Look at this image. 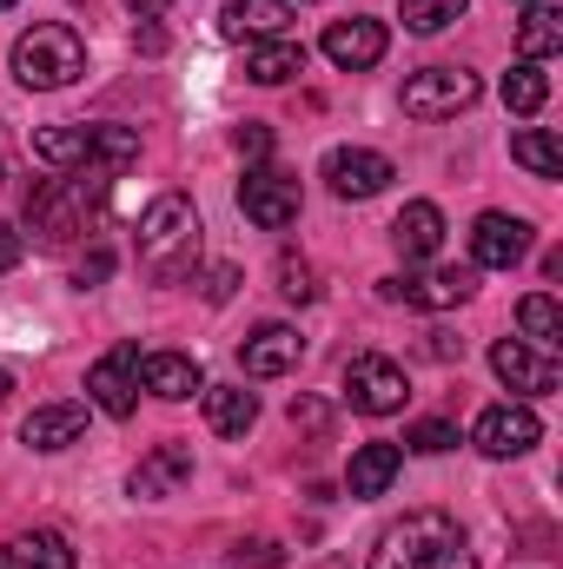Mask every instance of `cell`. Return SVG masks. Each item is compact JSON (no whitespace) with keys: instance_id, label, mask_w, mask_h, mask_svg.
<instances>
[{"instance_id":"1","label":"cell","mask_w":563,"mask_h":569,"mask_svg":"<svg viewBox=\"0 0 563 569\" xmlns=\"http://www.w3.org/2000/svg\"><path fill=\"white\" fill-rule=\"evenodd\" d=\"M107 199H113V172L107 166H67L60 179L27 192V226H33L40 246H73V239L93 232Z\"/></svg>"},{"instance_id":"2","label":"cell","mask_w":563,"mask_h":569,"mask_svg":"<svg viewBox=\"0 0 563 569\" xmlns=\"http://www.w3.org/2000/svg\"><path fill=\"white\" fill-rule=\"evenodd\" d=\"M140 266L152 284H179L199 272V212L179 192H159L140 212Z\"/></svg>"},{"instance_id":"3","label":"cell","mask_w":563,"mask_h":569,"mask_svg":"<svg viewBox=\"0 0 563 569\" xmlns=\"http://www.w3.org/2000/svg\"><path fill=\"white\" fill-rule=\"evenodd\" d=\"M372 569H477L471 543L457 530V517L444 510H412L405 523H392L372 550Z\"/></svg>"},{"instance_id":"4","label":"cell","mask_w":563,"mask_h":569,"mask_svg":"<svg viewBox=\"0 0 563 569\" xmlns=\"http://www.w3.org/2000/svg\"><path fill=\"white\" fill-rule=\"evenodd\" d=\"M13 73H20V87H33V93H60V87H73V80L87 73V47H80V33L60 27V20L27 27V33L13 40Z\"/></svg>"},{"instance_id":"5","label":"cell","mask_w":563,"mask_h":569,"mask_svg":"<svg viewBox=\"0 0 563 569\" xmlns=\"http://www.w3.org/2000/svg\"><path fill=\"white\" fill-rule=\"evenodd\" d=\"M477 73H464V67H424V73H412L405 80V113L412 120H457L464 107H477Z\"/></svg>"},{"instance_id":"6","label":"cell","mask_w":563,"mask_h":569,"mask_svg":"<svg viewBox=\"0 0 563 569\" xmlns=\"http://www.w3.org/2000/svg\"><path fill=\"white\" fill-rule=\"evenodd\" d=\"M345 398H352V411H365V418H392V411H405L412 378H405V365L365 351V358L345 365Z\"/></svg>"},{"instance_id":"7","label":"cell","mask_w":563,"mask_h":569,"mask_svg":"<svg viewBox=\"0 0 563 569\" xmlns=\"http://www.w3.org/2000/svg\"><path fill=\"white\" fill-rule=\"evenodd\" d=\"M298 179L279 172V166H253L246 172V186H239V212L253 219V226H266V232H285L292 219H298Z\"/></svg>"},{"instance_id":"8","label":"cell","mask_w":563,"mask_h":569,"mask_svg":"<svg viewBox=\"0 0 563 569\" xmlns=\"http://www.w3.org/2000/svg\"><path fill=\"white\" fill-rule=\"evenodd\" d=\"M392 179H398V166L385 152H372V146H332L325 152V186L338 199H378Z\"/></svg>"},{"instance_id":"9","label":"cell","mask_w":563,"mask_h":569,"mask_svg":"<svg viewBox=\"0 0 563 569\" xmlns=\"http://www.w3.org/2000/svg\"><path fill=\"white\" fill-rule=\"evenodd\" d=\"M87 391L107 418H134L140 411V345H113L93 371H87Z\"/></svg>"},{"instance_id":"10","label":"cell","mask_w":563,"mask_h":569,"mask_svg":"<svg viewBox=\"0 0 563 569\" xmlns=\"http://www.w3.org/2000/svg\"><path fill=\"white\" fill-rule=\"evenodd\" d=\"M477 291V272L471 266H437V272H412V279H385V298L392 305H412V311H451Z\"/></svg>"},{"instance_id":"11","label":"cell","mask_w":563,"mask_h":569,"mask_svg":"<svg viewBox=\"0 0 563 569\" xmlns=\"http://www.w3.org/2000/svg\"><path fill=\"white\" fill-rule=\"evenodd\" d=\"M537 437H544V418H537L531 405H491V411L471 425V443H477L484 457H524Z\"/></svg>"},{"instance_id":"12","label":"cell","mask_w":563,"mask_h":569,"mask_svg":"<svg viewBox=\"0 0 563 569\" xmlns=\"http://www.w3.org/2000/svg\"><path fill=\"white\" fill-rule=\"evenodd\" d=\"M491 371H497L517 398H544V391L563 385L557 358H544V351H531V345H517V338H497V345H491Z\"/></svg>"},{"instance_id":"13","label":"cell","mask_w":563,"mask_h":569,"mask_svg":"<svg viewBox=\"0 0 563 569\" xmlns=\"http://www.w3.org/2000/svg\"><path fill=\"white\" fill-rule=\"evenodd\" d=\"M524 252H531V226H524L517 212H477V226H471V259H477L484 272H511Z\"/></svg>"},{"instance_id":"14","label":"cell","mask_w":563,"mask_h":569,"mask_svg":"<svg viewBox=\"0 0 563 569\" xmlns=\"http://www.w3.org/2000/svg\"><path fill=\"white\" fill-rule=\"evenodd\" d=\"M318 47H325V60H332V67H345V73H365V67H378V60H385L392 33H385L378 20H332Z\"/></svg>"},{"instance_id":"15","label":"cell","mask_w":563,"mask_h":569,"mask_svg":"<svg viewBox=\"0 0 563 569\" xmlns=\"http://www.w3.org/2000/svg\"><path fill=\"white\" fill-rule=\"evenodd\" d=\"M192 477V450L186 443H159L152 457L134 463V477H127V490L140 497V503H159V497H179V483Z\"/></svg>"},{"instance_id":"16","label":"cell","mask_w":563,"mask_h":569,"mask_svg":"<svg viewBox=\"0 0 563 569\" xmlns=\"http://www.w3.org/2000/svg\"><path fill=\"white\" fill-rule=\"evenodd\" d=\"M298 358H305V338H298L292 325H259V331L239 345V365H246V378H285Z\"/></svg>"},{"instance_id":"17","label":"cell","mask_w":563,"mask_h":569,"mask_svg":"<svg viewBox=\"0 0 563 569\" xmlns=\"http://www.w3.org/2000/svg\"><path fill=\"white\" fill-rule=\"evenodd\" d=\"M140 385L152 391V398H166V405H186L192 391H206V378H199V365H192L186 351H146Z\"/></svg>"},{"instance_id":"18","label":"cell","mask_w":563,"mask_h":569,"mask_svg":"<svg viewBox=\"0 0 563 569\" xmlns=\"http://www.w3.org/2000/svg\"><path fill=\"white\" fill-rule=\"evenodd\" d=\"M392 246L405 252V266H424V259H437V246H444V212H437L431 199H412V206L392 219Z\"/></svg>"},{"instance_id":"19","label":"cell","mask_w":563,"mask_h":569,"mask_svg":"<svg viewBox=\"0 0 563 569\" xmlns=\"http://www.w3.org/2000/svg\"><path fill=\"white\" fill-rule=\"evenodd\" d=\"M80 437H87V405H73V398L40 405V411L20 425V443H27V450H67V443H80Z\"/></svg>"},{"instance_id":"20","label":"cell","mask_w":563,"mask_h":569,"mask_svg":"<svg viewBox=\"0 0 563 569\" xmlns=\"http://www.w3.org/2000/svg\"><path fill=\"white\" fill-rule=\"evenodd\" d=\"M398 470H405V450L398 443H358L352 463H345V490L352 497H385L398 483Z\"/></svg>"},{"instance_id":"21","label":"cell","mask_w":563,"mask_h":569,"mask_svg":"<svg viewBox=\"0 0 563 569\" xmlns=\"http://www.w3.org/2000/svg\"><path fill=\"white\" fill-rule=\"evenodd\" d=\"M285 20H292L285 0H226L219 33H226V40H279Z\"/></svg>"},{"instance_id":"22","label":"cell","mask_w":563,"mask_h":569,"mask_svg":"<svg viewBox=\"0 0 563 569\" xmlns=\"http://www.w3.org/2000/svg\"><path fill=\"white\" fill-rule=\"evenodd\" d=\"M0 563L7 569H80V557H73V543H67L60 530H20V537L0 550Z\"/></svg>"},{"instance_id":"23","label":"cell","mask_w":563,"mask_h":569,"mask_svg":"<svg viewBox=\"0 0 563 569\" xmlns=\"http://www.w3.org/2000/svg\"><path fill=\"white\" fill-rule=\"evenodd\" d=\"M199 398H206V425L219 430V437H246V430L259 425V398L246 385H206Z\"/></svg>"},{"instance_id":"24","label":"cell","mask_w":563,"mask_h":569,"mask_svg":"<svg viewBox=\"0 0 563 569\" xmlns=\"http://www.w3.org/2000/svg\"><path fill=\"white\" fill-rule=\"evenodd\" d=\"M246 73L259 80V87H285L292 73H305V47L298 40H253V53H246Z\"/></svg>"},{"instance_id":"25","label":"cell","mask_w":563,"mask_h":569,"mask_svg":"<svg viewBox=\"0 0 563 569\" xmlns=\"http://www.w3.org/2000/svg\"><path fill=\"white\" fill-rule=\"evenodd\" d=\"M557 47H563V13L551 0H531V13H524V27H517V53H524L531 67H544Z\"/></svg>"},{"instance_id":"26","label":"cell","mask_w":563,"mask_h":569,"mask_svg":"<svg viewBox=\"0 0 563 569\" xmlns=\"http://www.w3.org/2000/svg\"><path fill=\"white\" fill-rule=\"evenodd\" d=\"M517 331H524L537 351H557L563 345V305L551 298V291H531V298L517 305Z\"/></svg>"},{"instance_id":"27","label":"cell","mask_w":563,"mask_h":569,"mask_svg":"<svg viewBox=\"0 0 563 569\" xmlns=\"http://www.w3.org/2000/svg\"><path fill=\"white\" fill-rule=\"evenodd\" d=\"M134 159H140V133L134 127H87V166L127 172Z\"/></svg>"},{"instance_id":"28","label":"cell","mask_w":563,"mask_h":569,"mask_svg":"<svg viewBox=\"0 0 563 569\" xmlns=\"http://www.w3.org/2000/svg\"><path fill=\"white\" fill-rule=\"evenodd\" d=\"M33 159H47V166H87V127H33Z\"/></svg>"},{"instance_id":"29","label":"cell","mask_w":563,"mask_h":569,"mask_svg":"<svg viewBox=\"0 0 563 569\" xmlns=\"http://www.w3.org/2000/svg\"><path fill=\"white\" fill-rule=\"evenodd\" d=\"M511 159H517V166H531L537 179H563V152H557V140H551L544 127L517 133V140H511Z\"/></svg>"},{"instance_id":"30","label":"cell","mask_w":563,"mask_h":569,"mask_svg":"<svg viewBox=\"0 0 563 569\" xmlns=\"http://www.w3.org/2000/svg\"><path fill=\"white\" fill-rule=\"evenodd\" d=\"M544 100H551V80H544L531 60H517V67L504 73V107H511V113H537Z\"/></svg>"},{"instance_id":"31","label":"cell","mask_w":563,"mask_h":569,"mask_svg":"<svg viewBox=\"0 0 563 569\" xmlns=\"http://www.w3.org/2000/svg\"><path fill=\"white\" fill-rule=\"evenodd\" d=\"M471 0H405V27L412 33H444L451 20H464Z\"/></svg>"},{"instance_id":"32","label":"cell","mask_w":563,"mask_h":569,"mask_svg":"<svg viewBox=\"0 0 563 569\" xmlns=\"http://www.w3.org/2000/svg\"><path fill=\"white\" fill-rule=\"evenodd\" d=\"M412 450H424V457H437V450H451L457 443V425H444V418H424V425H412V437H405Z\"/></svg>"},{"instance_id":"33","label":"cell","mask_w":563,"mask_h":569,"mask_svg":"<svg viewBox=\"0 0 563 569\" xmlns=\"http://www.w3.org/2000/svg\"><path fill=\"white\" fill-rule=\"evenodd\" d=\"M279 291H285V298H298V305H305V298L318 291V284H312V266H305V259H279Z\"/></svg>"},{"instance_id":"34","label":"cell","mask_w":563,"mask_h":569,"mask_svg":"<svg viewBox=\"0 0 563 569\" xmlns=\"http://www.w3.org/2000/svg\"><path fill=\"white\" fill-rule=\"evenodd\" d=\"M233 146H239L246 159H273V127H259V120H246V127L233 133Z\"/></svg>"},{"instance_id":"35","label":"cell","mask_w":563,"mask_h":569,"mask_svg":"<svg viewBox=\"0 0 563 569\" xmlns=\"http://www.w3.org/2000/svg\"><path fill=\"white\" fill-rule=\"evenodd\" d=\"M285 557H279V543H239L233 550V569H279Z\"/></svg>"},{"instance_id":"36","label":"cell","mask_w":563,"mask_h":569,"mask_svg":"<svg viewBox=\"0 0 563 569\" xmlns=\"http://www.w3.org/2000/svg\"><path fill=\"white\" fill-rule=\"evenodd\" d=\"M107 272H113V252H107V246H93V252L73 266V284H100Z\"/></svg>"},{"instance_id":"37","label":"cell","mask_w":563,"mask_h":569,"mask_svg":"<svg viewBox=\"0 0 563 569\" xmlns=\"http://www.w3.org/2000/svg\"><path fill=\"white\" fill-rule=\"evenodd\" d=\"M20 252H27V239L0 219V272H13V266H20Z\"/></svg>"},{"instance_id":"38","label":"cell","mask_w":563,"mask_h":569,"mask_svg":"<svg viewBox=\"0 0 563 569\" xmlns=\"http://www.w3.org/2000/svg\"><path fill=\"white\" fill-rule=\"evenodd\" d=\"M292 425H305V430H325V405H312V398H298V405H292Z\"/></svg>"},{"instance_id":"39","label":"cell","mask_w":563,"mask_h":569,"mask_svg":"<svg viewBox=\"0 0 563 569\" xmlns=\"http://www.w3.org/2000/svg\"><path fill=\"white\" fill-rule=\"evenodd\" d=\"M134 47H140V53H166V33L146 20V27H134Z\"/></svg>"},{"instance_id":"40","label":"cell","mask_w":563,"mask_h":569,"mask_svg":"<svg viewBox=\"0 0 563 569\" xmlns=\"http://www.w3.org/2000/svg\"><path fill=\"white\" fill-rule=\"evenodd\" d=\"M233 284H239V272H233V266H219V272H213V305H226V298H233Z\"/></svg>"},{"instance_id":"41","label":"cell","mask_w":563,"mask_h":569,"mask_svg":"<svg viewBox=\"0 0 563 569\" xmlns=\"http://www.w3.org/2000/svg\"><path fill=\"white\" fill-rule=\"evenodd\" d=\"M127 7H134V13H166L172 0H127Z\"/></svg>"},{"instance_id":"42","label":"cell","mask_w":563,"mask_h":569,"mask_svg":"<svg viewBox=\"0 0 563 569\" xmlns=\"http://www.w3.org/2000/svg\"><path fill=\"white\" fill-rule=\"evenodd\" d=\"M7 391H13V371H7V365H0V405H7Z\"/></svg>"},{"instance_id":"43","label":"cell","mask_w":563,"mask_h":569,"mask_svg":"<svg viewBox=\"0 0 563 569\" xmlns=\"http://www.w3.org/2000/svg\"><path fill=\"white\" fill-rule=\"evenodd\" d=\"M0 7H13V0H0Z\"/></svg>"},{"instance_id":"44","label":"cell","mask_w":563,"mask_h":569,"mask_svg":"<svg viewBox=\"0 0 563 569\" xmlns=\"http://www.w3.org/2000/svg\"><path fill=\"white\" fill-rule=\"evenodd\" d=\"M285 7H292V0H285Z\"/></svg>"},{"instance_id":"45","label":"cell","mask_w":563,"mask_h":569,"mask_svg":"<svg viewBox=\"0 0 563 569\" xmlns=\"http://www.w3.org/2000/svg\"><path fill=\"white\" fill-rule=\"evenodd\" d=\"M0 569H7V563H0Z\"/></svg>"}]
</instances>
